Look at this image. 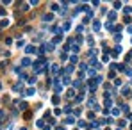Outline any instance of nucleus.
Returning a JSON list of instances; mask_svg holds the SVG:
<instances>
[{"label":"nucleus","mask_w":132,"mask_h":130,"mask_svg":"<svg viewBox=\"0 0 132 130\" xmlns=\"http://www.w3.org/2000/svg\"><path fill=\"white\" fill-rule=\"evenodd\" d=\"M21 66H30V59L23 57V59H21Z\"/></svg>","instance_id":"nucleus-1"},{"label":"nucleus","mask_w":132,"mask_h":130,"mask_svg":"<svg viewBox=\"0 0 132 130\" xmlns=\"http://www.w3.org/2000/svg\"><path fill=\"white\" fill-rule=\"evenodd\" d=\"M25 52H27V53H34V52H36V48H34V46H32V45H29Z\"/></svg>","instance_id":"nucleus-2"},{"label":"nucleus","mask_w":132,"mask_h":130,"mask_svg":"<svg viewBox=\"0 0 132 130\" xmlns=\"http://www.w3.org/2000/svg\"><path fill=\"white\" fill-rule=\"evenodd\" d=\"M7 25H9V20H7V18H5V20H2V21H0V27H7Z\"/></svg>","instance_id":"nucleus-3"},{"label":"nucleus","mask_w":132,"mask_h":130,"mask_svg":"<svg viewBox=\"0 0 132 130\" xmlns=\"http://www.w3.org/2000/svg\"><path fill=\"white\" fill-rule=\"evenodd\" d=\"M34 93H36V91H34V87H29V89H27V93H25V94H34Z\"/></svg>","instance_id":"nucleus-4"},{"label":"nucleus","mask_w":132,"mask_h":130,"mask_svg":"<svg viewBox=\"0 0 132 130\" xmlns=\"http://www.w3.org/2000/svg\"><path fill=\"white\" fill-rule=\"evenodd\" d=\"M0 87H2V84H0Z\"/></svg>","instance_id":"nucleus-5"}]
</instances>
